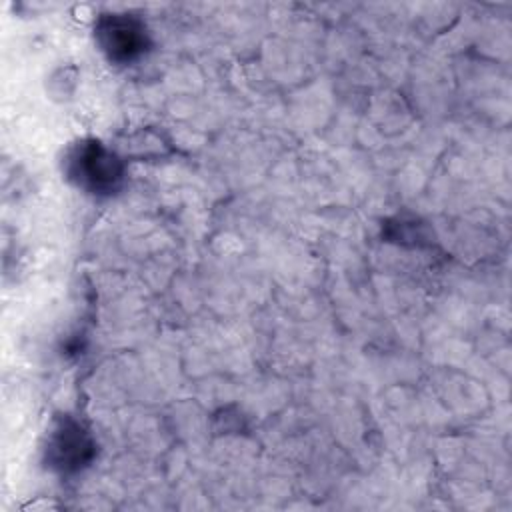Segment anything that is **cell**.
<instances>
[{
  "label": "cell",
  "instance_id": "cell-3",
  "mask_svg": "<svg viewBox=\"0 0 512 512\" xmlns=\"http://www.w3.org/2000/svg\"><path fill=\"white\" fill-rule=\"evenodd\" d=\"M94 440L80 422L64 418L50 434L46 456L52 468L62 474L82 470L94 456Z\"/></svg>",
  "mask_w": 512,
  "mask_h": 512
},
{
  "label": "cell",
  "instance_id": "cell-1",
  "mask_svg": "<svg viewBox=\"0 0 512 512\" xmlns=\"http://www.w3.org/2000/svg\"><path fill=\"white\" fill-rule=\"evenodd\" d=\"M66 172L78 188L94 196L114 194L124 180L122 160L98 140L74 144L66 156Z\"/></svg>",
  "mask_w": 512,
  "mask_h": 512
},
{
  "label": "cell",
  "instance_id": "cell-2",
  "mask_svg": "<svg viewBox=\"0 0 512 512\" xmlns=\"http://www.w3.org/2000/svg\"><path fill=\"white\" fill-rule=\"evenodd\" d=\"M96 40L112 62H132L144 54L148 34L144 24L130 14H104L96 24Z\"/></svg>",
  "mask_w": 512,
  "mask_h": 512
}]
</instances>
